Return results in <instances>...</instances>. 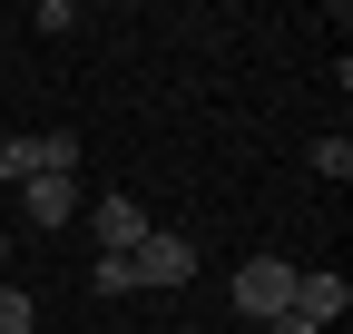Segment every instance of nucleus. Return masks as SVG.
Returning a JSON list of instances; mask_svg holds the SVG:
<instances>
[{"label":"nucleus","mask_w":353,"mask_h":334,"mask_svg":"<svg viewBox=\"0 0 353 334\" xmlns=\"http://www.w3.org/2000/svg\"><path fill=\"white\" fill-rule=\"evenodd\" d=\"M314 167L343 187V177H353V138H343V128H334V138H314Z\"/></svg>","instance_id":"7"},{"label":"nucleus","mask_w":353,"mask_h":334,"mask_svg":"<svg viewBox=\"0 0 353 334\" xmlns=\"http://www.w3.org/2000/svg\"><path fill=\"white\" fill-rule=\"evenodd\" d=\"M148 236V217H138V197H99V256H128V246Z\"/></svg>","instance_id":"6"},{"label":"nucleus","mask_w":353,"mask_h":334,"mask_svg":"<svg viewBox=\"0 0 353 334\" xmlns=\"http://www.w3.org/2000/svg\"><path fill=\"white\" fill-rule=\"evenodd\" d=\"M0 177L30 187V177H79V138L50 128V138H0Z\"/></svg>","instance_id":"1"},{"label":"nucleus","mask_w":353,"mask_h":334,"mask_svg":"<svg viewBox=\"0 0 353 334\" xmlns=\"http://www.w3.org/2000/svg\"><path fill=\"white\" fill-rule=\"evenodd\" d=\"M343 305H353V285L334 266H294V315L304 324H343Z\"/></svg>","instance_id":"4"},{"label":"nucleus","mask_w":353,"mask_h":334,"mask_svg":"<svg viewBox=\"0 0 353 334\" xmlns=\"http://www.w3.org/2000/svg\"><path fill=\"white\" fill-rule=\"evenodd\" d=\"M0 256H10V236H0Z\"/></svg>","instance_id":"10"},{"label":"nucleus","mask_w":353,"mask_h":334,"mask_svg":"<svg viewBox=\"0 0 353 334\" xmlns=\"http://www.w3.org/2000/svg\"><path fill=\"white\" fill-rule=\"evenodd\" d=\"M255 334H324V324H304V315H294V305H285V315H275V324H255Z\"/></svg>","instance_id":"9"},{"label":"nucleus","mask_w":353,"mask_h":334,"mask_svg":"<svg viewBox=\"0 0 353 334\" xmlns=\"http://www.w3.org/2000/svg\"><path fill=\"white\" fill-rule=\"evenodd\" d=\"M236 305H245L255 324H275V315L294 305V266H285V256H255V266H236Z\"/></svg>","instance_id":"2"},{"label":"nucleus","mask_w":353,"mask_h":334,"mask_svg":"<svg viewBox=\"0 0 353 334\" xmlns=\"http://www.w3.org/2000/svg\"><path fill=\"white\" fill-rule=\"evenodd\" d=\"M0 334H30V295H10V285H0Z\"/></svg>","instance_id":"8"},{"label":"nucleus","mask_w":353,"mask_h":334,"mask_svg":"<svg viewBox=\"0 0 353 334\" xmlns=\"http://www.w3.org/2000/svg\"><path fill=\"white\" fill-rule=\"evenodd\" d=\"M196 275V246L187 236H138L128 246V285H187Z\"/></svg>","instance_id":"3"},{"label":"nucleus","mask_w":353,"mask_h":334,"mask_svg":"<svg viewBox=\"0 0 353 334\" xmlns=\"http://www.w3.org/2000/svg\"><path fill=\"white\" fill-rule=\"evenodd\" d=\"M20 206H30V226H69L79 217V177H30Z\"/></svg>","instance_id":"5"}]
</instances>
